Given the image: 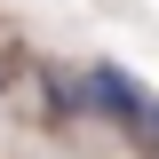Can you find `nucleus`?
I'll return each mask as SVG.
<instances>
[{
	"instance_id": "1",
	"label": "nucleus",
	"mask_w": 159,
	"mask_h": 159,
	"mask_svg": "<svg viewBox=\"0 0 159 159\" xmlns=\"http://www.w3.org/2000/svg\"><path fill=\"white\" fill-rule=\"evenodd\" d=\"M80 88H88V119H103V127H119V135L135 143L143 127H151V88H143L135 72H127V64H88V72H80Z\"/></svg>"
},
{
	"instance_id": "2",
	"label": "nucleus",
	"mask_w": 159,
	"mask_h": 159,
	"mask_svg": "<svg viewBox=\"0 0 159 159\" xmlns=\"http://www.w3.org/2000/svg\"><path fill=\"white\" fill-rule=\"evenodd\" d=\"M40 103L56 119H88V88H80L72 72H40Z\"/></svg>"
},
{
	"instance_id": "3",
	"label": "nucleus",
	"mask_w": 159,
	"mask_h": 159,
	"mask_svg": "<svg viewBox=\"0 0 159 159\" xmlns=\"http://www.w3.org/2000/svg\"><path fill=\"white\" fill-rule=\"evenodd\" d=\"M135 143H143V151H151V159H159V103H151V127H143V135H135Z\"/></svg>"
}]
</instances>
